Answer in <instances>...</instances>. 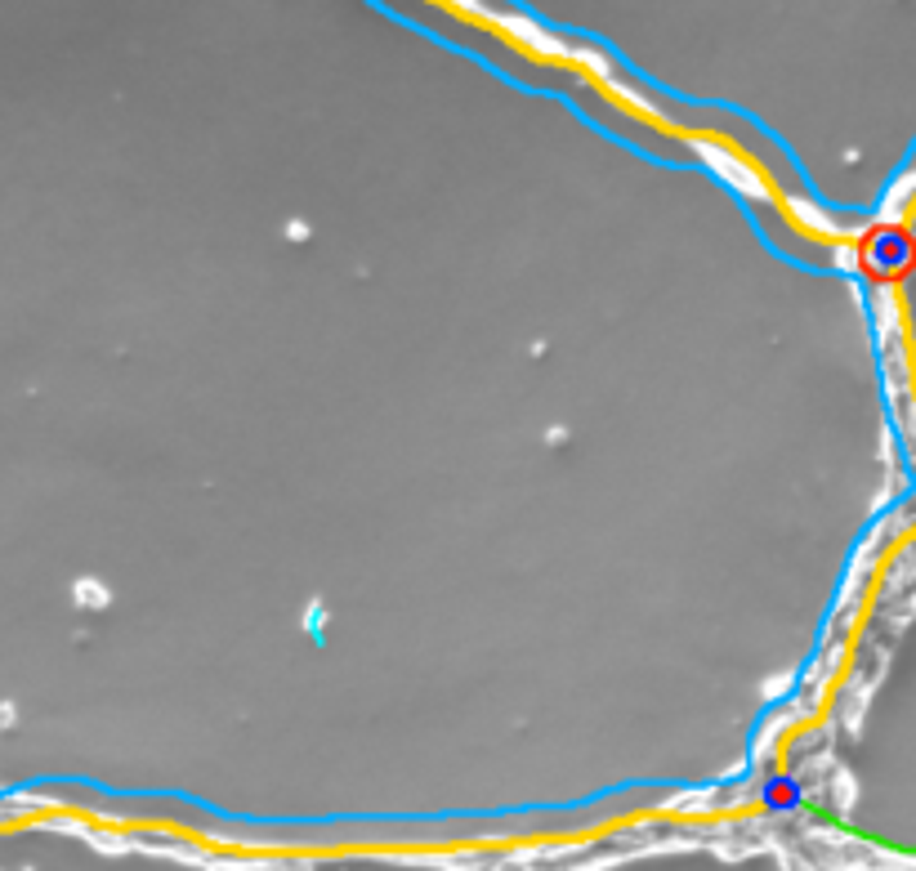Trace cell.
<instances>
[{
  "mask_svg": "<svg viewBox=\"0 0 916 871\" xmlns=\"http://www.w3.org/2000/svg\"><path fill=\"white\" fill-rule=\"evenodd\" d=\"M858 268L872 282H903L916 268V237L903 224H876L858 242Z\"/></svg>",
  "mask_w": 916,
  "mask_h": 871,
  "instance_id": "obj_1",
  "label": "cell"
},
{
  "mask_svg": "<svg viewBox=\"0 0 916 871\" xmlns=\"http://www.w3.org/2000/svg\"><path fill=\"white\" fill-rule=\"evenodd\" d=\"M760 800H765V809H774V813L800 809V782L791 778V773H774V778L760 787Z\"/></svg>",
  "mask_w": 916,
  "mask_h": 871,
  "instance_id": "obj_2",
  "label": "cell"
}]
</instances>
